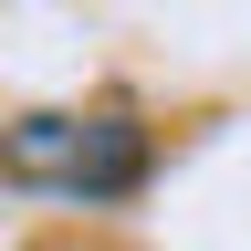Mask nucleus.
Instances as JSON below:
<instances>
[{"label": "nucleus", "mask_w": 251, "mask_h": 251, "mask_svg": "<svg viewBox=\"0 0 251 251\" xmlns=\"http://www.w3.org/2000/svg\"><path fill=\"white\" fill-rule=\"evenodd\" d=\"M11 168H21V178H63V188H84V199H115V188L147 178V136H136L126 115H94V126L31 115L21 136H11Z\"/></svg>", "instance_id": "nucleus-1"}]
</instances>
